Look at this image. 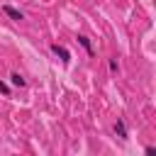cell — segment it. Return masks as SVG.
<instances>
[{"label":"cell","instance_id":"obj_1","mask_svg":"<svg viewBox=\"0 0 156 156\" xmlns=\"http://www.w3.org/2000/svg\"><path fill=\"white\" fill-rule=\"evenodd\" d=\"M51 54H54L56 58H61L63 63H68V61H71V51H68L66 46H61V44H51Z\"/></svg>","mask_w":156,"mask_h":156},{"label":"cell","instance_id":"obj_2","mask_svg":"<svg viewBox=\"0 0 156 156\" xmlns=\"http://www.w3.org/2000/svg\"><path fill=\"white\" fill-rule=\"evenodd\" d=\"M112 132H115V136H119L122 141L124 139H129V132H127V124H124V119H115V124H112Z\"/></svg>","mask_w":156,"mask_h":156},{"label":"cell","instance_id":"obj_3","mask_svg":"<svg viewBox=\"0 0 156 156\" xmlns=\"http://www.w3.org/2000/svg\"><path fill=\"white\" fill-rule=\"evenodd\" d=\"M2 12H5L10 20H15V22H22V20H24V12L17 10V7H12V5H2Z\"/></svg>","mask_w":156,"mask_h":156},{"label":"cell","instance_id":"obj_4","mask_svg":"<svg viewBox=\"0 0 156 156\" xmlns=\"http://www.w3.org/2000/svg\"><path fill=\"white\" fill-rule=\"evenodd\" d=\"M10 85H15V88H24V85H27V80H24V76H22V73L12 71V73H10Z\"/></svg>","mask_w":156,"mask_h":156},{"label":"cell","instance_id":"obj_5","mask_svg":"<svg viewBox=\"0 0 156 156\" xmlns=\"http://www.w3.org/2000/svg\"><path fill=\"white\" fill-rule=\"evenodd\" d=\"M78 44L88 51V56H93V44H90V39L88 37H83V34H78Z\"/></svg>","mask_w":156,"mask_h":156},{"label":"cell","instance_id":"obj_6","mask_svg":"<svg viewBox=\"0 0 156 156\" xmlns=\"http://www.w3.org/2000/svg\"><path fill=\"white\" fill-rule=\"evenodd\" d=\"M107 68H110V73H117V71H119V63H117V58H110V61H107Z\"/></svg>","mask_w":156,"mask_h":156},{"label":"cell","instance_id":"obj_7","mask_svg":"<svg viewBox=\"0 0 156 156\" xmlns=\"http://www.w3.org/2000/svg\"><path fill=\"white\" fill-rule=\"evenodd\" d=\"M0 93H2L5 98L10 95V85H7V83H2V80H0Z\"/></svg>","mask_w":156,"mask_h":156}]
</instances>
